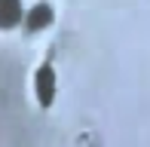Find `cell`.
<instances>
[{
  "instance_id": "1",
  "label": "cell",
  "mask_w": 150,
  "mask_h": 147,
  "mask_svg": "<svg viewBox=\"0 0 150 147\" xmlns=\"http://www.w3.org/2000/svg\"><path fill=\"white\" fill-rule=\"evenodd\" d=\"M34 95H37L40 107H49L55 101V68L49 61L40 64L37 74H34Z\"/></svg>"
},
{
  "instance_id": "2",
  "label": "cell",
  "mask_w": 150,
  "mask_h": 147,
  "mask_svg": "<svg viewBox=\"0 0 150 147\" xmlns=\"http://www.w3.org/2000/svg\"><path fill=\"white\" fill-rule=\"evenodd\" d=\"M52 18H55V12H52V6H49V3H34L31 9L25 12V28H28L31 34H37V31L49 28Z\"/></svg>"
},
{
  "instance_id": "3",
  "label": "cell",
  "mask_w": 150,
  "mask_h": 147,
  "mask_svg": "<svg viewBox=\"0 0 150 147\" xmlns=\"http://www.w3.org/2000/svg\"><path fill=\"white\" fill-rule=\"evenodd\" d=\"M18 22H25L22 0H0V28L9 31V28H16Z\"/></svg>"
}]
</instances>
